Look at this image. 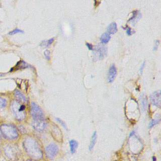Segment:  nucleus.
<instances>
[{"instance_id":"f257e3e1","label":"nucleus","mask_w":161,"mask_h":161,"mask_svg":"<svg viewBox=\"0 0 161 161\" xmlns=\"http://www.w3.org/2000/svg\"><path fill=\"white\" fill-rule=\"evenodd\" d=\"M23 147L28 155L35 160L42 158L43 153L38 143L31 137H27L23 141Z\"/></svg>"},{"instance_id":"f03ea898","label":"nucleus","mask_w":161,"mask_h":161,"mask_svg":"<svg viewBox=\"0 0 161 161\" xmlns=\"http://www.w3.org/2000/svg\"><path fill=\"white\" fill-rule=\"evenodd\" d=\"M0 131L4 137L8 140H15L18 137L17 128L13 125L3 124L0 126Z\"/></svg>"},{"instance_id":"7ed1b4c3","label":"nucleus","mask_w":161,"mask_h":161,"mask_svg":"<svg viewBox=\"0 0 161 161\" xmlns=\"http://www.w3.org/2000/svg\"><path fill=\"white\" fill-rule=\"evenodd\" d=\"M11 108L14 117L18 121H22L25 118V106L17 101H13L11 104Z\"/></svg>"},{"instance_id":"20e7f679","label":"nucleus","mask_w":161,"mask_h":161,"mask_svg":"<svg viewBox=\"0 0 161 161\" xmlns=\"http://www.w3.org/2000/svg\"><path fill=\"white\" fill-rule=\"evenodd\" d=\"M31 114L33 120L44 119V114L42 109L35 103L31 104Z\"/></svg>"},{"instance_id":"39448f33","label":"nucleus","mask_w":161,"mask_h":161,"mask_svg":"<svg viewBox=\"0 0 161 161\" xmlns=\"http://www.w3.org/2000/svg\"><path fill=\"white\" fill-rule=\"evenodd\" d=\"M92 51L96 60H101L107 55V48L103 45H97Z\"/></svg>"},{"instance_id":"423d86ee","label":"nucleus","mask_w":161,"mask_h":161,"mask_svg":"<svg viewBox=\"0 0 161 161\" xmlns=\"http://www.w3.org/2000/svg\"><path fill=\"white\" fill-rule=\"evenodd\" d=\"M45 152L47 157L50 159H53L58 152V147L57 145L51 143L46 147Z\"/></svg>"},{"instance_id":"0eeeda50","label":"nucleus","mask_w":161,"mask_h":161,"mask_svg":"<svg viewBox=\"0 0 161 161\" xmlns=\"http://www.w3.org/2000/svg\"><path fill=\"white\" fill-rule=\"evenodd\" d=\"M4 152L6 156L12 160L16 158L18 155V149L15 147L10 145H6L4 147Z\"/></svg>"},{"instance_id":"6e6552de","label":"nucleus","mask_w":161,"mask_h":161,"mask_svg":"<svg viewBox=\"0 0 161 161\" xmlns=\"http://www.w3.org/2000/svg\"><path fill=\"white\" fill-rule=\"evenodd\" d=\"M32 126L35 130H36L37 131L40 132L43 131L45 129L47 126V123L45 119L33 120Z\"/></svg>"},{"instance_id":"1a4fd4ad","label":"nucleus","mask_w":161,"mask_h":161,"mask_svg":"<svg viewBox=\"0 0 161 161\" xmlns=\"http://www.w3.org/2000/svg\"><path fill=\"white\" fill-rule=\"evenodd\" d=\"M152 103L158 108L160 107V91H157L153 92L150 96Z\"/></svg>"},{"instance_id":"9d476101","label":"nucleus","mask_w":161,"mask_h":161,"mask_svg":"<svg viewBox=\"0 0 161 161\" xmlns=\"http://www.w3.org/2000/svg\"><path fill=\"white\" fill-rule=\"evenodd\" d=\"M117 74V70L115 65L114 64H112L109 69L108 74V82L111 83L114 81L115 79V77Z\"/></svg>"},{"instance_id":"9b49d317","label":"nucleus","mask_w":161,"mask_h":161,"mask_svg":"<svg viewBox=\"0 0 161 161\" xmlns=\"http://www.w3.org/2000/svg\"><path fill=\"white\" fill-rule=\"evenodd\" d=\"M14 96L19 103H26L27 99L25 96L19 91L16 90L14 92Z\"/></svg>"},{"instance_id":"f8f14e48","label":"nucleus","mask_w":161,"mask_h":161,"mask_svg":"<svg viewBox=\"0 0 161 161\" xmlns=\"http://www.w3.org/2000/svg\"><path fill=\"white\" fill-rule=\"evenodd\" d=\"M118 30V28H117V25L115 22H113L111 24H109L107 28V31H108V33L110 34H114L116 33Z\"/></svg>"},{"instance_id":"ddd939ff","label":"nucleus","mask_w":161,"mask_h":161,"mask_svg":"<svg viewBox=\"0 0 161 161\" xmlns=\"http://www.w3.org/2000/svg\"><path fill=\"white\" fill-rule=\"evenodd\" d=\"M96 140H97V133H96V131H94V133H92L91 139L89 146V150L90 151H91L93 149V148L96 143Z\"/></svg>"},{"instance_id":"4468645a","label":"nucleus","mask_w":161,"mask_h":161,"mask_svg":"<svg viewBox=\"0 0 161 161\" xmlns=\"http://www.w3.org/2000/svg\"><path fill=\"white\" fill-rule=\"evenodd\" d=\"M69 145H70V150L72 153H74L76 152L77 148L78 147V143L75 140H71L69 141Z\"/></svg>"},{"instance_id":"2eb2a0df","label":"nucleus","mask_w":161,"mask_h":161,"mask_svg":"<svg viewBox=\"0 0 161 161\" xmlns=\"http://www.w3.org/2000/svg\"><path fill=\"white\" fill-rule=\"evenodd\" d=\"M111 39V36L109 33H108L107 32L106 33H104L101 38H100V40H101V42L103 44H106L107 43L109 42V41Z\"/></svg>"},{"instance_id":"dca6fc26","label":"nucleus","mask_w":161,"mask_h":161,"mask_svg":"<svg viewBox=\"0 0 161 161\" xmlns=\"http://www.w3.org/2000/svg\"><path fill=\"white\" fill-rule=\"evenodd\" d=\"M140 99H141V104L142 106V108L143 110H145L147 106V96L144 94H142L141 96H140Z\"/></svg>"},{"instance_id":"f3484780","label":"nucleus","mask_w":161,"mask_h":161,"mask_svg":"<svg viewBox=\"0 0 161 161\" xmlns=\"http://www.w3.org/2000/svg\"><path fill=\"white\" fill-rule=\"evenodd\" d=\"M54 41V38H52L51 39H49L48 40H43L42 42L40 45L43 47H48L50 45H51L52 44V43Z\"/></svg>"},{"instance_id":"a211bd4d","label":"nucleus","mask_w":161,"mask_h":161,"mask_svg":"<svg viewBox=\"0 0 161 161\" xmlns=\"http://www.w3.org/2000/svg\"><path fill=\"white\" fill-rule=\"evenodd\" d=\"M16 67V69H25V68L29 67V65L27 64L25 62L21 60L17 64Z\"/></svg>"},{"instance_id":"6ab92c4d","label":"nucleus","mask_w":161,"mask_h":161,"mask_svg":"<svg viewBox=\"0 0 161 161\" xmlns=\"http://www.w3.org/2000/svg\"><path fill=\"white\" fill-rule=\"evenodd\" d=\"M159 122H160V119H152V120L150 121V123H149L148 127H149L150 128H152L153 126H154L155 125H157L158 123H159Z\"/></svg>"},{"instance_id":"aec40b11","label":"nucleus","mask_w":161,"mask_h":161,"mask_svg":"<svg viewBox=\"0 0 161 161\" xmlns=\"http://www.w3.org/2000/svg\"><path fill=\"white\" fill-rule=\"evenodd\" d=\"M24 31L20 29H18V28H16L13 30H12L11 31L9 32V35H14L15 34H17V33H23Z\"/></svg>"},{"instance_id":"412c9836","label":"nucleus","mask_w":161,"mask_h":161,"mask_svg":"<svg viewBox=\"0 0 161 161\" xmlns=\"http://www.w3.org/2000/svg\"><path fill=\"white\" fill-rule=\"evenodd\" d=\"M6 105V101L5 99L0 97V109L4 108Z\"/></svg>"},{"instance_id":"4be33fe9","label":"nucleus","mask_w":161,"mask_h":161,"mask_svg":"<svg viewBox=\"0 0 161 161\" xmlns=\"http://www.w3.org/2000/svg\"><path fill=\"white\" fill-rule=\"evenodd\" d=\"M56 120H57L64 128H65L66 130H67V125H66V123H65L63 120H62L60 118H56Z\"/></svg>"},{"instance_id":"5701e85b","label":"nucleus","mask_w":161,"mask_h":161,"mask_svg":"<svg viewBox=\"0 0 161 161\" xmlns=\"http://www.w3.org/2000/svg\"><path fill=\"white\" fill-rule=\"evenodd\" d=\"M44 55L46 59H47L48 60H50V52L48 50H45L44 51Z\"/></svg>"},{"instance_id":"b1692460","label":"nucleus","mask_w":161,"mask_h":161,"mask_svg":"<svg viewBox=\"0 0 161 161\" xmlns=\"http://www.w3.org/2000/svg\"><path fill=\"white\" fill-rule=\"evenodd\" d=\"M126 34H127L128 35L130 36V35H131L133 33H134L135 31H134L131 28L127 27V28H126Z\"/></svg>"},{"instance_id":"393cba45","label":"nucleus","mask_w":161,"mask_h":161,"mask_svg":"<svg viewBox=\"0 0 161 161\" xmlns=\"http://www.w3.org/2000/svg\"><path fill=\"white\" fill-rule=\"evenodd\" d=\"M158 45H159V41L158 40H155V44H154V46H153V50L155 51L157 50V48L158 47Z\"/></svg>"},{"instance_id":"a878e982","label":"nucleus","mask_w":161,"mask_h":161,"mask_svg":"<svg viewBox=\"0 0 161 161\" xmlns=\"http://www.w3.org/2000/svg\"><path fill=\"white\" fill-rule=\"evenodd\" d=\"M145 62L144 61L143 62V64L141 65V66H140V74H142V73H143V69H144V68H145Z\"/></svg>"},{"instance_id":"bb28decb","label":"nucleus","mask_w":161,"mask_h":161,"mask_svg":"<svg viewBox=\"0 0 161 161\" xmlns=\"http://www.w3.org/2000/svg\"><path fill=\"white\" fill-rule=\"evenodd\" d=\"M86 46H87V47L88 48V49L89 50H93V49H94V48H93V45H92V44H91V43H86Z\"/></svg>"},{"instance_id":"cd10ccee","label":"nucleus","mask_w":161,"mask_h":161,"mask_svg":"<svg viewBox=\"0 0 161 161\" xmlns=\"http://www.w3.org/2000/svg\"><path fill=\"white\" fill-rule=\"evenodd\" d=\"M135 131H132L131 133H130V136H129V137L130 138H131V136H133L134 135H135Z\"/></svg>"},{"instance_id":"c85d7f7f","label":"nucleus","mask_w":161,"mask_h":161,"mask_svg":"<svg viewBox=\"0 0 161 161\" xmlns=\"http://www.w3.org/2000/svg\"><path fill=\"white\" fill-rule=\"evenodd\" d=\"M156 160H157V158H156L155 157H153V161H156Z\"/></svg>"},{"instance_id":"c756f323","label":"nucleus","mask_w":161,"mask_h":161,"mask_svg":"<svg viewBox=\"0 0 161 161\" xmlns=\"http://www.w3.org/2000/svg\"><path fill=\"white\" fill-rule=\"evenodd\" d=\"M27 161H35V160H31V159H30V160H28Z\"/></svg>"},{"instance_id":"7c9ffc66","label":"nucleus","mask_w":161,"mask_h":161,"mask_svg":"<svg viewBox=\"0 0 161 161\" xmlns=\"http://www.w3.org/2000/svg\"><path fill=\"white\" fill-rule=\"evenodd\" d=\"M4 75V74H0V77H1V76H3Z\"/></svg>"},{"instance_id":"2f4dec72","label":"nucleus","mask_w":161,"mask_h":161,"mask_svg":"<svg viewBox=\"0 0 161 161\" xmlns=\"http://www.w3.org/2000/svg\"><path fill=\"white\" fill-rule=\"evenodd\" d=\"M1 136H2V134L1 133V131H0V138H1Z\"/></svg>"}]
</instances>
